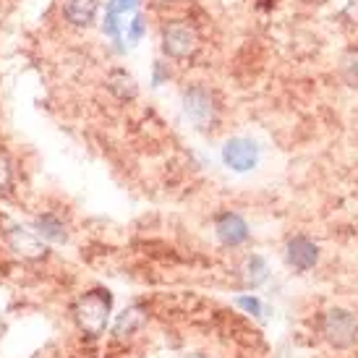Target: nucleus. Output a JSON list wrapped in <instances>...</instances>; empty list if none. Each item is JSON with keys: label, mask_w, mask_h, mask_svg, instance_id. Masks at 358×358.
Wrapping results in <instances>:
<instances>
[{"label": "nucleus", "mask_w": 358, "mask_h": 358, "mask_svg": "<svg viewBox=\"0 0 358 358\" xmlns=\"http://www.w3.org/2000/svg\"><path fill=\"white\" fill-rule=\"evenodd\" d=\"M322 332L335 348H350L358 338V322L345 308H329L322 319Z\"/></svg>", "instance_id": "3"}, {"label": "nucleus", "mask_w": 358, "mask_h": 358, "mask_svg": "<svg viewBox=\"0 0 358 358\" xmlns=\"http://www.w3.org/2000/svg\"><path fill=\"white\" fill-rule=\"evenodd\" d=\"M141 311L139 308H129V311H123L118 319V324H115V335H123V332H131L134 327H139L141 324Z\"/></svg>", "instance_id": "14"}, {"label": "nucleus", "mask_w": 358, "mask_h": 358, "mask_svg": "<svg viewBox=\"0 0 358 358\" xmlns=\"http://www.w3.org/2000/svg\"><path fill=\"white\" fill-rule=\"evenodd\" d=\"M13 186V165H10V157L0 150V191H10Z\"/></svg>", "instance_id": "15"}, {"label": "nucleus", "mask_w": 358, "mask_h": 358, "mask_svg": "<svg viewBox=\"0 0 358 358\" xmlns=\"http://www.w3.org/2000/svg\"><path fill=\"white\" fill-rule=\"evenodd\" d=\"M199 50V34L189 24H168L162 29V52L173 60H189Z\"/></svg>", "instance_id": "4"}, {"label": "nucleus", "mask_w": 358, "mask_h": 358, "mask_svg": "<svg viewBox=\"0 0 358 358\" xmlns=\"http://www.w3.org/2000/svg\"><path fill=\"white\" fill-rule=\"evenodd\" d=\"M108 90L118 97V100H134L136 97V92H139V87H136V79L131 76V73H126L123 69H115L110 71L108 76Z\"/></svg>", "instance_id": "11"}, {"label": "nucleus", "mask_w": 358, "mask_h": 358, "mask_svg": "<svg viewBox=\"0 0 358 358\" xmlns=\"http://www.w3.org/2000/svg\"><path fill=\"white\" fill-rule=\"evenodd\" d=\"M267 262L262 257H251L246 259V264H243V282L249 285V288H257L262 285L264 280H267Z\"/></svg>", "instance_id": "13"}, {"label": "nucleus", "mask_w": 358, "mask_h": 358, "mask_svg": "<svg viewBox=\"0 0 358 358\" xmlns=\"http://www.w3.org/2000/svg\"><path fill=\"white\" fill-rule=\"evenodd\" d=\"M340 76L348 84L350 90L358 92V48H350V50L343 52L340 58Z\"/></svg>", "instance_id": "12"}, {"label": "nucleus", "mask_w": 358, "mask_h": 358, "mask_svg": "<svg viewBox=\"0 0 358 358\" xmlns=\"http://www.w3.org/2000/svg\"><path fill=\"white\" fill-rule=\"evenodd\" d=\"M8 246L24 259H45L48 257V246L40 241L37 233H31L27 228H10L8 230Z\"/></svg>", "instance_id": "8"}, {"label": "nucleus", "mask_w": 358, "mask_h": 358, "mask_svg": "<svg viewBox=\"0 0 358 358\" xmlns=\"http://www.w3.org/2000/svg\"><path fill=\"white\" fill-rule=\"evenodd\" d=\"M236 303H238L246 314H251V317H262V303H259V299H254V296H238Z\"/></svg>", "instance_id": "16"}, {"label": "nucleus", "mask_w": 358, "mask_h": 358, "mask_svg": "<svg viewBox=\"0 0 358 358\" xmlns=\"http://www.w3.org/2000/svg\"><path fill=\"white\" fill-rule=\"evenodd\" d=\"M215 233L225 246H241L249 241V225L236 212H220L215 217Z\"/></svg>", "instance_id": "7"}, {"label": "nucleus", "mask_w": 358, "mask_h": 358, "mask_svg": "<svg viewBox=\"0 0 358 358\" xmlns=\"http://www.w3.org/2000/svg\"><path fill=\"white\" fill-rule=\"evenodd\" d=\"M34 233L45 241H52V243H66L69 241L66 225L55 215H40V217L34 220Z\"/></svg>", "instance_id": "10"}, {"label": "nucleus", "mask_w": 358, "mask_h": 358, "mask_svg": "<svg viewBox=\"0 0 358 358\" xmlns=\"http://www.w3.org/2000/svg\"><path fill=\"white\" fill-rule=\"evenodd\" d=\"M144 31H147V21H144V16H134V21H131V27H129V40L139 42L141 37H144Z\"/></svg>", "instance_id": "17"}, {"label": "nucleus", "mask_w": 358, "mask_h": 358, "mask_svg": "<svg viewBox=\"0 0 358 358\" xmlns=\"http://www.w3.org/2000/svg\"><path fill=\"white\" fill-rule=\"evenodd\" d=\"M285 262L296 272H306L319 262V246L314 241H308L306 236H293L285 246Z\"/></svg>", "instance_id": "6"}, {"label": "nucleus", "mask_w": 358, "mask_h": 358, "mask_svg": "<svg viewBox=\"0 0 358 358\" xmlns=\"http://www.w3.org/2000/svg\"><path fill=\"white\" fill-rule=\"evenodd\" d=\"M345 16L358 24V0H348V6H345Z\"/></svg>", "instance_id": "19"}, {"label": "nucleus", "mask_w": 358, "mask_h": 358, "mask_svg": "<svg viewBox=\"0 0 358 358\" xmlns=\"http://www.w3.org/2000/svg\"><path fill=\"white\" fill-rule=\"evenodd\" d=\"M168 79H170L168 63L157 60V63H155V71H152V84H155V87H159V84H165Z\"/></svg>", "instance_id": "18"}, {"label": "nucleus", "mask_w": 358, "mask_h": 358, "mask_svg": "<svg viewBox=\"0 0 358 358\" xmlns=\"http://www.w3.org/2000/svg\"><path fill=\"white\" fill-rule=\"evenodd\" d=\"M63 13L73 27H92L97 19V0H66Z\"/></svg>", "instance_id": "9"}, {"label": "nucleus", "mask_w": 358, "mask_h": 358, "mask_svg": "<svg viewBox=\"0 0 358 358\" xmlns=\"http://www.w3.org/2000/svg\"><path fill=\"white\" fill-rule=\"evenodd\" d=\"M110 311H113V296L105 288L87 290L76 303H73V319L84 335L90 338H100L110 322Z\"/></svg>", "instance_id": "1"}, {"label": "nucleus", "mask_w": 358, "mask_h": 358, "mask_svg": "<svg viewBox=\"0 0 358 358\" xmlns=\"http://www.w3.org/2000/svg\"><path fill=\"white\" fill-rule=\"evenodd\" d=\"M259 144L254 139H246V136H233V139L225 141L222 147V162L225 168L236 170V173H249L259 165Z\"/></svg>", "instance_id": "5"}, {"label": "nucleus", "mask_w": 358, "mask_h": 358, "mask_svg": "<svg viewBox=\"0 0 358 358\" xmlns=\"http://www.w3.org/2000/svg\"><path fill=\"white\" fill-rule=\"evenodd\" d=\"M183 113L189 115V120L199 131L215 129V123L220 118V108L215 94L207 87H199V84H194V87L183 92Z\"/></svg>", "instance_id": "2"}]
</instances>
